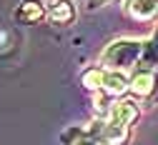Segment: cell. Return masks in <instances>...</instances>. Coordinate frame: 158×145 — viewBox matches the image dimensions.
<instances>
[{"label": "cell", "mask_w": 158, "mask_h": 145, "mask_svg": "<svg viewBox=\"0 0 158 145\" xmlns=\"http://www.w3.org/2000/svg\"><path fill=\"white\" fill-rule=\"evenodd\" d=\"M141 53H143V40H131V38L113 40V43H108L106 50L101 53V68L126 73L131 68H138Z\"/></svg>", "instance_id": "1"}, {"label": "cell", "mask_w": 158, "mask_h": 145, "mask_svg": "<svg viewBox=\"0 0 158 145\" xmlns=\"http://www.w3.org/2000/svg\"><path fill=\"white\" fill-rule=\"evenodd\" d=\"M90 133L103 140L106 145H123L128 140V125H121V123H113V120H95V125L90 128Z\"/></svg>", "instance_id": "2"}, {"label": "cell", "mask_w": 158, "mask_h": 145, "mask_svg": "<svg viewBox=\"0 0 158 145\" xmlns=\"http://www.w3.org/2000/svg\"><path fill=\"white\" fill-rule=\"evenodd\" d=\"M128 90L133 93V98H151L158 90V75L153 70H143V68H135L131 75V85Z\"/></svg>", "instance_id": "3"}, {"label": "cell", "mask_w": 158, "mask_h": 145, "mask_svg": "<svg viewBox=\"0 0 158 145\" xmlns=\"http://www.w3.org/2000/svg\"><path fill=\"white\" fill-rule=\"evenodd\" d=\"M123 10L135 23H153L158 18V0H123Z\"/></svg>", "instance_id": "4"}, {"label": "cell", "mask_w": 158, "mask_h": 145, "mask_svg": "<svg viewBox=\"0 0 158 145\" xmlns=\"http://www.w3.org/2000/svg\"><path fill=\"white\" fill-rule=\"evenodd\" d=\"M138 113H141V110H138V103L131 100V98H123V100H113L110 113L103 120H113V123H121V125H128L131 128V123H135Z\"/></svg>", "instance_id": "5"}, {"label": "cell", "mask_w": 158, "mask_h": 145, "mask_svg": "<svg viewBox=\"0 0 158 145\" xmlns=\"http://www.w3.org/2000/svg\"><path fill=\"white\" fill-rule=\"evenodd\" d=\"M128 85H131V78L121 70H106V80H103V90L106 95L110 98H118V95H123L128 93Z\"/></svg>", "instance_id": "6"}, {"label": "cell", "mask_w": 158, "mask_h": 145, "mask_svg": "<svg viewBox=\"0 0 158 145\" xmlns=\"http://www.w3.org/2000/svg\"><path fill=\"white\" fill-rule=\"evenodd\" d=\"M45 15H48V8L40 0H23V3L18 5V13H15V18L20 20V23H38V20H43Z\"/></svg>", "instance_id": "7"}, {"label": "cell", "mask_w": 158, "mask_h": 145, "mask_svg": "<svg viewBox=\"0 0 158 145\" xmlns=\"http://www.w3.org/2000/svg\"><path fill=\"white\" fill-rule=\"evenodd\" d=\"M48 18L53 20L55 25H68V23H73V18H75L73 0H53L50 8H48Z\"/></svg>", "instance_id": "8"}, {"label": "cell", "mask_w": 158, "mask_h": 145, "mask_svg": "<svg viewBox=\"0 0 158 145\" xmlns=\"http://www.w3.org/2000/svg\"><path fill=\"white\" fill-rule=\"evenodd\" d=\"M103 80H106V68H88L83 75H81V83H83V88L88 90H95V93H101L103 90Z\"/></svg>", "instance_id": "9"}, {"label": "cell", "mask_w": 158, "mask_h": 145, "mask_svg": "<svg viewBox=\"0 0 158 145\" xmlns=\"http://www.w3.org/2000/svg\"><path fill=\"white\" fill-rule=\"evenodd\" d=\"M138 68L143 70H158V43L156 40H148V43H143V53H141V63H138Z\"/></svg>", "instance_id": "10"}, {"label": "cell", "mask_w": 158, "mask_h": 145, "mask_svg": "<svg viewBox=\"0 0 158 145\" xmlns=\"http://www.w3.org/2000/svg\"><path fill=\"white\" fill-rule=\"evenodd\" d=\"M70 145H106V143L98 140L90 130H78V133H75V140H73Z\"/></svg>", "instance_id": "11"}, {"label": "cell", "mask_w": 158, "mask_h": 145, "mask_svg": "<svg viewBox=\"0 0 158 145\" xmlns=\"http://www.w3.org/2000/svg\"><path fill=\"white\" fill-rule=\"evenodd\" d=\"M101 3H106V0H101Z\"/></svg>", "instance_id": "12"}]
</instances>
